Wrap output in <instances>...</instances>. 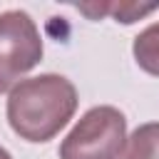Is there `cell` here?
I'll use <instances>...</instances> for the list:
<instances>
[{"label": "cell", "instance_id": "6da1fadb", "mask_svg": "<svg viewBox=\"0 0 159 159\" xmlns=\"http://www.w3.org/2000/svg\"><path fill=\"white\" fill-rule=\"evenodd\" d=\"M75 109V84L52 72L20 80L7 97V122L25 142H50L72 119Z\"/></svg>", "mask_w": 159, "mask_h": 159}, {"label": "cell", "instance_id": "7a4b0ae2", "mask_svg": "<svg viewBox=\"0 0 159 159\" xmlns=\"http://www.w3.org/2000/svg\"><path fill=\"white\" fill-rule=\"evenodd\" d=\"M127 142V119L117 107H92L60 144V159H119Z\"/></svg>", "mask_w": 159, "mask_h": 159}, {"label": "cell", "instance_id": "3957f363", "mask_svg": "<svg viewBox=\"0 0 159 159\" xmlns=\"http://www.w3.org/2000/svg\"><path fill=\"white\" fill-rule=\"evenodd\" d=\"M42 60V37L25 10L0 15V94L12 89Z\"/></svg>", "mask_w": 159, "mask_h": 159}, {"label": "cell", "instance_id": "277c9868", "mask_svg": "<svg viewBox=\"0 0 159 159\" xmlns=\"http://www.w3.org/2000/svg\"><path fill=\"white\" fill-rule=\"evenodd\" d=\"M124 144L119 159H159V122L137 127Z\"/></svg>", "mask_w": 159, "mask_h": 159}, {"label": "cell", "instance_id": "5b68a950", "mask_svg": "<svg viewBox=\"0 0 159 159\" xmlns=\"http://www.w3.org/2000/svg\"><path fill=\"white\" fill-rule=\"evenodd\" d=\"M132 52H134L137 65H139L144 72L159 77V22L149 25L147 30H142V32L134 37Z\"/></svg>", "mask_w": 159, "mask_h": 159}, {"label": "cell", "instance_id": "8992f818", "mask_svg": "<svg viewBox=\"0 0 159 159\" xmlns=\"http://www.w3.org/2000/svg\"><path fill=\"white\" fill-rule=\"evenodd\" d=\"M159 7V2H152V5H137V2H107V15H112L117 22H137L139 17L154 12Z\"/></svg>", "mask_w": 159, "mask_h": 159}, {"label": "cell", "instance_id": "52a82bcc", "mask_svg": "<svg viewBox=\"0 0 159 159\" xmlns=\"http://www.w3.org/2000/svg\"><path fill=\"white\" fill-rule=\"evenodd\" d=\"M0 159H12V157H10V152H7L5 147H0Z\"/></svg>", "mask_w": 159, "mask_h": 159}]
</instances>
